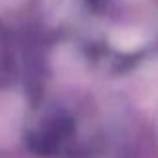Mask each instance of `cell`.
<instances>
[{
    "label": "cell",
    "instance_id": "cell-1",
    "mask_svg": "<svg viewBox=\"0 0 158 158\" xmlns=\"http://www.w3.org/2000/svg\"><path fill=\"white\" fill-rule=\"evenodd\" d=\"M76 134L72 116L64 112H48L28 132V146L40 156L58 154Z\"/></svg>",
    "mask_w": 158,
    "mask_h": 158
}]
</instances>
